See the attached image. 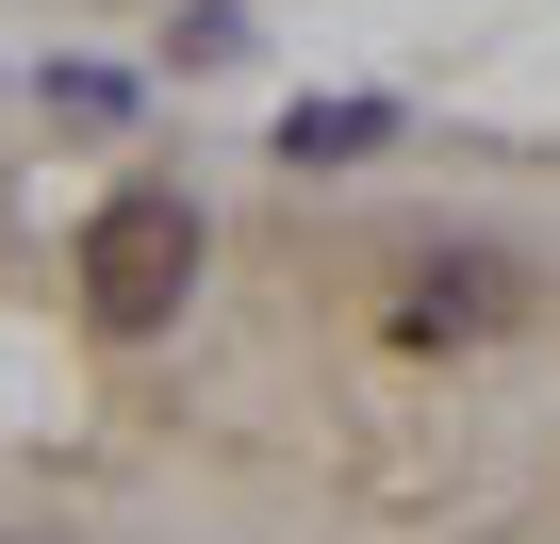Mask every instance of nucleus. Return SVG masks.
<instances>
[{"instance_id": "2", "label": "nucleus", "mask_w": 560, "mask_h": 544, "mask_svg": "<svg viewBox=\"0 0 560 544\" xmlns=\"http://www.w3.org/2000/svg\"><path fill=\"white\" fill-rule=\"evenodd\" d=\"M280 149H298V165H347V149H380V116H363V100H298Z\"/></svg>"}, {"instance_id": "1", "label": "nucleus", "mask_w": 560, "mask_h": 544, "mask_svg": "<svg viewBox=\"0 0 560 544\" xmlns=\"http://www.w3.org/2000/svg\"><path fill=\"white\" fill-rule=\"evenodd\" d=\"M182 281H198V215H182L165 182H132V198L83 231V314H100V331H165Z\"/></svg>"}]
</instances>
